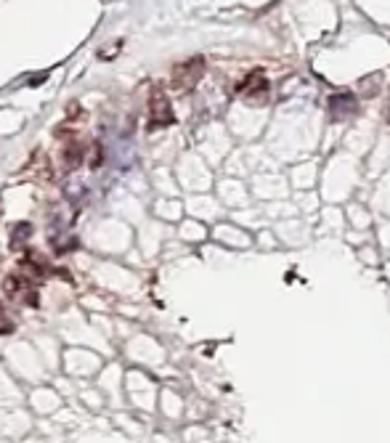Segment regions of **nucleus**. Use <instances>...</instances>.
I'll list each match as a JSON object with an SVG mask.
<instances>
[{
    "instance_id": "1",
    "label": "nucleus",
    "mask_w": 390,
    "mask_h": 443,
    "mask_svg": "<svg viewBox=\"0 0 390 443\" xmlns=\"http://www.w3.org/2000/svg\"><path fill=\"white\" fill-rule=\"evenodd\" d=\"M3 292L11 297L14 303H24L30 308H37L40 305V292H37V281L30 279L27 274H8L3 279Z\"/></svg>"
},
{
    "instance_id": "2",
    "label": "nucleus",
    "mask_w": 390,
    "mask_h": 443,
    "mask_svg": "<svg viewBox=\"0 0 390 443\" xmlns=\"http://www.w3.org/2000/svg\"><path fill=\"white\" fill-rule=\"evenodd\" d=\"M202 74H204V58L202 56H191V58H186V61L173 67L170 85H173V91L188 93L191 88H197V83L202 80Z\"/></svg>"
},
{
    "instance_id": "3",
    "label": "nucleus",
    "mask_w": 390,
    "mask_h": 443,
    "mask_svg": "<svg viewBox=\"0 0 390 443\" xmlns=\"http://www.w3.org/2000/svg\"><path fill=\"white\" fill-rule=\"evenodd\" d=\"M175 122V114H173V107H170V98L167 93L154 85L151 93H149V122H147V130H160V128H167Z\"/></svg>"
},
{
    "instance_id": "4",
    "label": "nucleus",
    "mask_w": 390,
    "mask_h": 443,
    "mask_svg": "<svg viewBox=\"0 0 390 443\" xmlns=\"http://www.w3.org/2000/svg\"><path fill=\"white\" fill-rule=\"evenodd\" d=\"M268 80H266V74L255 69V72H250L244 80H241L239 85H237V93H239L241 98H247L250 104H263L266 98H268Z\"/></svg>"
},
{
    "instance_id": "5",
    "label": "nucleus",
    "mask_w": 390,
    "mask_h": 443,
    "mask_svg": "<svg viewBox=\"0 0 390 443\" xmlns=\"http://www.w3.org/2000/svg\"><path fill=\"white\" fill-rule=\"evenodd\" d=\"M19 271H21V274H27L30 279H35V281H43V279L51 277V274H58L56 268L48 266V260L43 258L40 252H32V250H27V252H24V258L19 260Z\"/></svg>"
},
{
    "instance_id": "6",
    "label": "nucleus",
    "mask_w": 390,
    "mask_h": 443,
    "mask_svg": "<svg viewBox=\"0 0 390 443\" xmlns=\"http://www.w3.org/2000/svg\"><path fill=\"white\" fill-rule=\"evenodd\" d=\"M353 114H358V98L356 93H332L329 96V117L332 120H348Z\"/></svg>"
},
{
    "instance_id": "7",
    "label": "nucleus",
    "mask_w": 390,
    "mask_h": 443,
    "mask_svg": "<svg viewBox=\"0 0 390 443\" xmlns=\"http://www.w3.org/2000/svg\"><path fill=\"white\" fill-rule=\"evenodd\" d=\"M30 234H32V226H30V223H17V226L11 228V247H14V250L21 247L24 241L30 239Z\"/></svg>"
},
{
    "instance_id": "8",
    "label": "nucleus",
    "mask_w": 390,
    "mask_h": 443,
    "mask_svg": "<svg viewBox=\"0 0 390 443\" xmlns=\"http://www.w3.org/2000/svg\"><path fill=\"white\" fill-rule=\"evenodd\" d=\"M380 83H382V74H371V77H364V80L358 83V88H361V93H364L367 98H371V96L380 93V88H374V85H380Z\"/></svg>"
},
{
    "instance_id": "9",
    "label": "nucleus",
    "mask_w": 390,
    "mask_h": 443,
    "mask_svg": "<svg viewBox=\"0 0 390 443\" xmlns=\"http://www.w3.org/2000/svg\"><path fill=\"white\" fill-rule=\"evenodd\" d=\"M11 332H14V321H11V316L6 314V308L0 303V334H11Z\"/></svg>"
},
{
    "instance_id": "10",
    "label": "nucleus",
    "mask_w": 390,
    "mask_h": 443,
    "mask_svg": "<svg viewBox=\"0 0 390 443\" xmlns=\"http://www.w3.org/2000/svg\"><path fill=\"white\" fill-rule=\"evenodd\" d=\"M45 80H48V72L35 74V77H30V83H27V85H30V88H37V85H43V83H45Z\"/></svg>"
}]
</instances>
